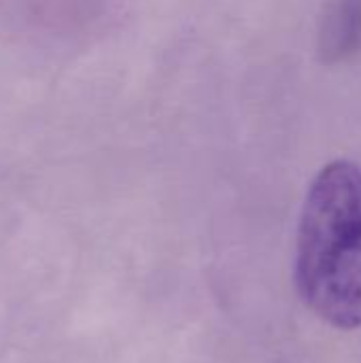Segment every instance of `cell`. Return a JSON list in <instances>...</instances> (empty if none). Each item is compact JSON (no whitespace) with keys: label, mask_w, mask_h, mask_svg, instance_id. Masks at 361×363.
Segmentation results:
<instances>
[{"label":"cell","mask_w":361,"mask_h":363,"mask_svg":"<svg viewBox=\"0 0 361 363\" xmlns=\"http://www.w3.org/2000/svg\"><path fill=\"white\" fill-rule=\"evenodd\" d=\"M296 285L336 330L361 328V168L336 160L313 179L298 225Z\"/></svg>","instance_id":"obj_1"}]
</instances>
